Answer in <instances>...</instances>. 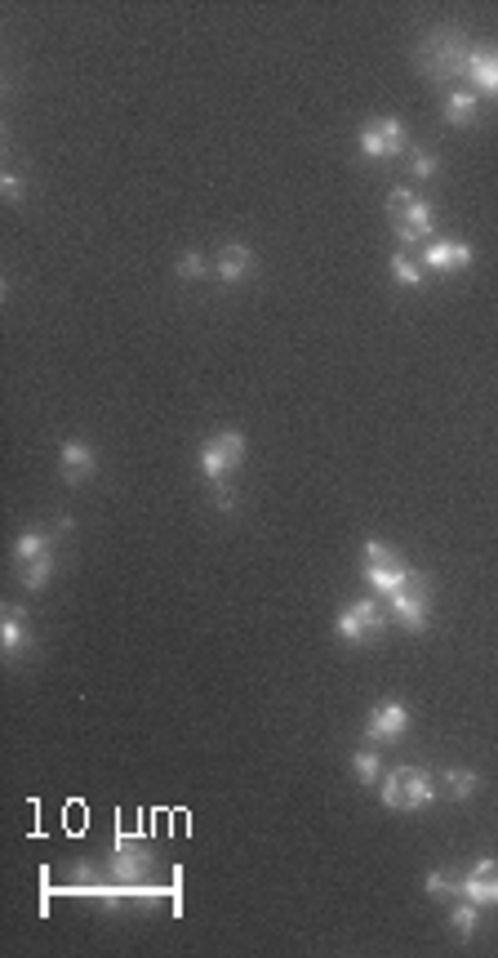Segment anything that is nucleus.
Masks as SVG:
<instances>
[{
	"instance_id": "nucleus-1",
	"label": "nucleus",
	"mask_w": 498,
	"mask_h": 958,
	"mask_svg": "<svg viewBox=\"0 0 498 958\" xmlns=\"http://www.w3.org/2000/svg\"><path fill=\"white\" fill-rule=\"evenodd\" d=\"M387 219H392V228H396V237H401L405 246L427 241V232L437 228L432 205H427L422 196H414L409 187H392V196H387Z\"/></svg>"
},
{
	"instance_id": "nucleus-2",
	"label": "nucleus",
	"mask_w": 498,
	"mask_h": 958,
	"mask_svg": "<svg viewBox=\"0 0 498 958\" xmlns=\"http://www.w3.org/2000/svg\"><path fill=\"white\" fill-rule=\"evenodd\" d=\"M432 798H437V785L418 767H392L383 776V807L387 811H422V807H432Z\"/></svg>"
},
{
	"instance_id": "nucleus-3",
	"label": "nucleus",
	"mask_w": 498,
	"mask_h": 958,
	"mask_svg": "<svg viewBox=\"0 0 498 958\" xmlns=\"http://www.w3.org/2000/svg\"><path fill=\"white\" fill-rule=\"evenodd\" d=\"M334 634L351 647H366V642H379L387 634V611L374 602V597H356L351 606L338 611L334 620Z\"/></svg>"
},
{
	"instance_id": "nucleus-4",
	"label": "nucleus",
	"mask_w": 498,
	"mask_h": 958,
	"mask_svg": "<svg viewBox=\"0 0 498 958\" xmlns=\"http://www.w3.org/2000/svg\"><path fill=\"white\" fill-rule=\"evenodd\" d=\"M467 41L459 36V32H437L432 41L422 45V67H427V77L432 81H459V77H467Z\"/></svg>"
},
{
	"instance_id": "nucleus-5",
	"label": "nucleus",
	"mask_w": 498,
	"mask_h": 958,
	"mask_svg": "<svg viewBox=\"0 0 498 958\" xmlns=\"http://www.w3.org/2000/svg\"><path fill=\"white\" fill-rule=\"evenodd\" d=\"M418 571L401 558V554H392L383 539H366V584L374 589V593H396V589H405L409 580H414Z\"/></svg>"
},
{
	"instance_id": "nucleus-6",
	"label": "nucleus",
	"mask_w": 498,
	"mask_h": 958,
	"mask_svg": "<svg viewBox=\"0 0 498 958\" xmlns=\"http://www.w3.org/2000/svg\"><path fill=\"white\" fill-rule=\"evenodd\" d=\"M250 455V442L241 429H228V433H213L205 446H200V468L209 482H228V472H236Z\"/></svg>"
},
{
	"instance_id": "nucleus-7",
	"label": "nucleus",
	"mask_w": 498,
	"mask_h": 958,
	"mask_svg": "<svg viewBox=\"0 0 498 958\" xmlns=\"http://www.w3.org/2000/svg\"><path fill=\"white\" fill-rule=\"evenodd\" d=\"M152 865H157V856H152V847H148V843H134V839H112V852H107V874H112L116 882L134 887V882H142V878L152 874Z\"/></svg>"
},
{
	"instance_id": "nucleus-8",
	"label": "nucleus",
	"mask_w": 498,
	"mask_h": 958,
	"mask_svg": "<svg viewBox=\"0 0 498 958\" xmlns=\"http://www.w3.org/2000/svg\"><path fill=\"white\" fill-rule=\"evenodd\" d=\"M427 611H432V589H427L422 575H414L405 589L392 593V620L409 634H422L427 629Z\"/></svg>"
},
{
	"instance_id": "nucleus-9",
	"label": "nucleus",
	"mask_w": 498,
	"mask_h": 958,
	"mask_svg": "<svg viewBox=\"0 0 498 958\" xmlns=\"http://www.w3.org/2000/svg\"><path fill=\"white\" fill-rule=\"evenodd\" d=\"M361 152L370 161H383V157H396V152H409V139H405V125L396 116H379L361 129Z\"/></svg>"
},
{
	"instance_id": "nucleus-10",
	"label": "nucleus",
	"mask_w": 498,
	"mask_h": 958,
	"mask_svg": "<svg viewBox=\"0 0 498 958\" xmlns=\"http://www.w3.org/2000/svg\"><path fill=\"white\" fill-rule=\"evenodd\" d=\"M467 85H472V94L498 103V45H472L467 49Z\"/></svg>"
},
{
	"instance_id": "nucleus-11",
	"label": "nucleus",
	"mask_w": 498,
	"mask_h": 958,
	"mask_svg": "<svg viewBox=\"0 0 498 958\" xmlns=\"http://www.w3.org/2000/svg\"><path fill=\"white\" fill-rule=\"evenodd\" d=\"M405 731H409V709H405L401 700H383V705H374L370 718H366V735H370L374 744H392V740H401Z\"/></svg>"
},
{
	"instance_id": "nucleus-12",
	"label": "nucleus",
	"mask_w": 498,
	"mask_h": 958,
	"mask_svg": "<svg viewBox=\"0 0 498 958\" xmlns=\"http://www.w3.org/2000/svg\"><path fill=\"white\" fill-rule=\"evenodd\" d=\"M472 259H476V250L463 246V241H445V237H441V241H427V246H422V267L441 272V277L472 267Z\"/></svg>"
},
{
	"instance_id": "nucleus-13",
	"label": "nucleus",
	"mask_w": 498,
	"mask_h": 958,
	"mask_svg": "<svg viewBox=\"0 0 498 958\" xmlns=\"http://www.w3.org/2000/svg\"><path fill=\"white\" fill-rule=\"evenodd\" d=\"M463 897L476 901L480 910H485V905H498V860H494V856H480V860L463 874Z\"/></svg>"
},
{
	"instance_id": "nucleus-14",
	"label": "nucleus",
	"mask_w": 498,
	"mask_h": 958,
	"mask_svg": "<svg viewBox=\"0 0 498 958\" xmlns=\"http://www.w3.org/2000/svg\"><path fill=\"white\" fill-rule=\"evenodd\" d=\"M58 468H62V477L71 487H81V482H90L94 477V468H99V459H94V451H90V442H81V437H71V442H62V455H58Z\"/></svg>"
},
{
	"instance_id": "nucleus-15",
	"label": "nucleus",
	"mask_w": 498,
	"mask_h": 958,
	"mask_svg": "<svg viewBox=\"0 0 498 958\" xmlns=\"http://www.w3.org/2000/svg\"><path fill=\"white\" fill-rule=\"evenodd\" d=\"M0 647H5L10 660L27 651V611H23L19 602L0 611Z\"/></svg>"
},
{
	"instance_id": "nucleus-16",
	"label": "nucleus",
	"mask_w": 498,
	"mask_h": 958,
	"mask_svg": "<svg viewBox=\"0 0 498 958\" xmlns=\"http://www.w3.org/2000/svg\"><path fill=\"white\" fill-rule=\"evenodd\" d=\"M250 272H254V250H250V246H228V250L219 254V263H213V277H219L223 286L245 282Z\"/></svg>"
},
{
	"instance_id": "nucleus-17",
	"label": "nucleus",
	"mask_w": 498,
	"mask_h": 958,
	"mask_svg": "<svg viewBox=\"0 0 498 958\" xmlns=\"http://www.w3.org/2000/svg\"><path fill=\"white\" fill-rule=\"evenodd\" d=\"M445 121H450V125H476V121H480V94H472V90H450V94H445Z\"/></svg>"
},
{
	"instance_id": "nucleus-18",
	"label": "nucleus",
	"mask_w": 498,
	"mask_h": 958,
	"mask_svg": "<svg viewBox=\"0 0 498 958\" xmlns=\"http://www.w3.org/2000/svg\"><path fill=\"white\" fill-rule=\"evenodd\" d=\"M14 571H19V584H23L27 593H40V589L49 584V575H54V554L32 558V562H14Z\"/></svg>"
},
{
	"instance_id": "nucleus-19",
	"label": "nucleus",
	"mask_w": 498,
	"mask_h": 958,
	"mask_svg": "<svg viewBox=\"0 0 498 958\" xmlns=\"http://www.w3.org/2000/svg\"><path fill=\"white\" fill-rule=\"evenodd\" d=\"M441 785H445V794H450L454 802H467V798L480 789V776H476L472 767H445V772H441Z\"/></svg>"
},
{
	"instance_id": "nucleus-20",
	"label": "nucleus",
	"mask_w": 498,
	"mask_h": 958,
	"mask_svg": "<svg viewBox=\"0 0 498 958\" xmlns=\"http://www.w3.org/2000/svg\"><path fill=\"white\" fill-rule=\"evenodd\" d=\"M54 549V535H45V531H23L19 539H14V562H32V558H45Z\"/></svg>"
},
{
	"instance_id": "nucleus-21",
	"label": "nucleus",
	"mask_w": 498,
	"mask_h": 958,
	"mask_svg": "<svg viewBox=\"0 0 498 958\" xmlns=\"http://www.w3.org/2000/svg\"><path fill=\"white\" fill-rule=\"evenodd\" d=\"M351 772H356V780H361V785H374L383 776L379 749H356V754H351Z\"/></svg>"
},
{
	"instance_id": "nucleus-22",
	"label": "nucleus",
	"mask_w": 498,
	"mask_h": 958,
	"mask_svg": "<svg viewBox=\"0 0 498 958\" xmlns=\"http://www.w3.org/2000/svg\"><path fill=\"white\" fill-rule=\"evenodd\" d=\"M450 927H454L459 936H472V932L480 927V905H476V901H467V897H459V901H454V910H450Z\"/></svg>"
},
{
	"instance_id": "nucleus-23",
	"label": "nucleus",
	"mask_w": 498,
	"mask_h": 958,
	"mask_svg": "<svg viewBox=\"0 0 498 958\" xmlns=\"http://www.w3.org/2000/svg\"><path fill=\"white\" fill-rule=\"evenodd\" d=\"M427 892H432V897H450V901H459V897H463V874L432 869V874H427Z\"/></svg>"
},
{
	"instance_id": "nucleus-24",
	"label": "nucleus",
	"mask_w": 498,
	"mask_h": 958,
	"mask_svg": "<svg viewBox=\"0 0 498 958\" xmlns=\"http://www.w3.org/2000/svg\"><path fill=\"white\" fill-rule=\"evenodd\" d=\"M392 277H396V286H409V290H418L422 286V263H414L409 254H392Z\"/></svg>"
},
{
	"instance_id": "nucleus-25",
	"label": "nucleus",
	"mask_w": 498,
	"mask_h": 958,
	"mask_svg": "<svg viewBox=\"0 0 498 958\" xmlns=\"http://www.w3.org/2000/svg\"><path fill=\"white\" fill-rule=\"evenodd\" d=\"M437 170H441V161H437V152H422V148H409V174H414V179H422V183H427V179H432Z\"/></svg>"
},
{
	"instance_id": "nucleus-26",
	"label": "nucleus",
	"mask_w": 498,
	"mask_h": 958,
	"mask_svg": "<svg viewBox=\"0 0 498 958\" xmlns=\"http://www.w3.org/2000/svg\"><path fill=\"white\" fill-rule=\"evenodd\" d=\"M205 254H196V250H187L183 259H178V277H187V282H196V277H205Z\"/></svg>"
},
{
	"instance_id": "nucleus-27",
	"label": "nucleus",
	"mask_w": 498,
	"mask_h": 958,
	"mask_svg": "<svg viewBox=\"0 0 498 958\" xmlns=\"http://www.w3.org/2000/svg\"><path fill=\"white\" fill-rule=\"evenodd\" d=\"M209 500L219 504L223 513H232V509H236V495H232V487H228V482H213V495H209Z\"/></svg>"
},
{
	"instance_id": "nucleus-28",
	"label": "nucleus",
	"mask_w": 498,
	"mask_h": 958,
	"mask_svg": "<svg viewBox=\"0 0 498 958\" xmlns=\"http://www.w3.org/2000/svg\"><path fill=\"white\" fill-rule=\"evenodd\" d=\"M0 192H5V201H23V179L5 174V179H0Z\"/></svg>"
}]
</instances>
